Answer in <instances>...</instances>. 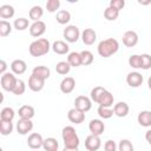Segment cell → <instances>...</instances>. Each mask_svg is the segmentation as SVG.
<instances>
[{
  "mask_svg": "<svg viewBox=\"0 0 151 151\" xmlns=\"http://www.w3.org/2000/svg\"><path fill=\"white\" fill-rule=\"evenodd\" d=\"M91 100L99 104V106L111 107L113 105V94L101 86H96L91 91Z\"/></svg>",
  "mask_w": 151,
  "mask_h": 151,
  "instance_id": "1",
  "label": "cell"
},
{
  "mask_svg": "<svg viewBox=\"0 0 151 151\" xmlns=\"http://www.w3.org/2000/svg\"><path fill=\"white\" fill-rule=\"evenodd\" d=\"M118 50H119V42L117 39L113 38H107L105 40H101L97 47L98 54L103 58H110L111 55L117 53Z\"/></svg>",
  "mask_w": 151,
  "mask_h": 151,
  "instance_id": "2",
  "label": "cell"
},
{
  "mask_svg": "<svg viewBox=\"0 0 151 151\" xmlns=\"http://www.w3.org/2000/svg\"><path fill=\"white\" fill-rule=\"evenodd\" d=\"M52 48L50 41L45 38H39L34 41H32L28 46V52L32 57H41L50 52Z\"/></svg>",
  "mask_w": 151,
  "mask_h": 151,
  "instance_id": "3",
  "label": "cell"
},
{
  "mask_svg": "<svg viewBox=\"0 0 151 151\" xmlns=\"http://www.w3.org/2000/svg\"><path fill=\"white\" fill-rule=\"evenodd\" d=\"M61 137L64 145L66 147H78L79 146V137L73 126H65L61 131Z\"/></svg>",
  "mask_w": 151,
  "mask_h": 151,
  "instance_id": "4",
  "label": "cell"
},
{
  "mask_svg": "<svg viewBox=\"0 0 151 151\" xmlns=\"http://www.w3.org/2000/svg\"><path fill=\"white\" fill-rule=\"evenodd\" d=\"M63 35L67 42H77L79 40L81 33L76 25H68V26H66V28H64Z\"/></svg>",
  "mask_w": 151,
  "mask_h": 151,
  "instance_id": "5",
  "label": "cell"
},
{
  "mask_svg": "<svg viewBox=\"0 0 151 151\" xmlns=\"http://www.w3.org/2000/svg\"><path fill=\"white\" fill-rule=\"evenodd\" d=\"M17 78L14 76V73H9V72H6L5 74L1 76V79H0V84H1V87L2 90L5 91H8V92H12L15 84H17Z\"/></svg>",
  "mask_w": 151,
  "mask_h": 151,
  "instance_id": "6",
  "label": "cell"
},
{
  "mask_svg": "<svg viewBox=\"0 0 151 151\" xmlns=\"http://www.w3.org/2000/svg\"><path fill=\"white\" fill-rule=\"evenodd\" d=\"M74 107L83 112H87L92 107V100L86 96H78L74 99Z\"/></svg>",
  "mask_w": 151,
  "mask_h": 151,
  "instance_id": "7",
  "label": "cell"
},
{
  "mask_svg": "<svg viewBox=\"0 0 151 151\" xmlns=\"http://www.w3.org/2000/svg\"><path fill=\"white\" fill-rule=\"evenodd\" d=\"M101 146V140L99 136L90 134L85 138V149L87 151H98Z\"/></svg>",
  "mask_w": 151,
  "mask_h": 151,
  "instance_id": "8",
  "label": "cell"
},
{
  "mask_svg": "<svg viewBox=\"0 0 151 151\" xmlns=\"http://www.w3.org/2000/svg\"><path fill=\"white\" fill-rule=\"evenodd\" d=\"M46 32V24L41 20L39 21H34L31 26H29V34L34 38H39L41 37L44 33Z\"/></svg>",
  "mask_w": 151,
  "mask_h": 151,
  "instance_id": "9",
  "label": "cell"
},
{
  "mask_svg": "<svg viewBox=\"0 0 151 151\" xmlns=\"http://www.w3.org/2000/svg\"><path fill=\"white\" fill-rule=\"evenodd\" d=\"M67 118L71 123L73 124H81L84 120H85V112L73 107L71 110H68L67 112Z\"/></svg>",
  "mask_w": 151,
  "mask_h": 151,
  "instance_id": "10",
  "label": "cell"
},
{
  "mask_svg": "<svg viewBox=\"0 0 151 151\" xmlns=\"http://www.w3.org/2000/svg\"><path fill=\"white\" fill-rule=\"evenodd\" d=\"M42 144H44V138H42V136H41L40 133H38V132L31 133V134L28 136V138H27V145H28L31 149H33V150H38L39 147L42 146Z\"/></svg>",
  "mask_w": 151,
  "mask_h": 151,
  "instance_id": "11",
  "label": "cell"
},
{
  "mask_svg": "<svg viewBox=\"0 0 151 151\" xmlns=\"http://www.w3.org/2000/svg\"><path fill=\"white\" fill-rule=\"evenodd\" d=\"M45 86V80L34 76V74H31V77L28 78V87L31 91L33 92H39L44 88Z\"/></svg>",
  "mask_w": 151,
  "mask_h": 151,
  "instance_id": "12",
  "label": "cell"
},
{
  "mask_svg": "<svg viewBox=\"0 0 151 151\" xmlns=\"http://www.w3.org/2000/svg\"><path fill=\"white\" fill-rule=\"evenodd\" d=\"M33 130V123L31 119H19L17 123V131L19 134H27Z\"/></svg>",
  "mask_w": 151,
  "mask_h": 151,
  "instance_id": "13",
  "label": "cell"
},
{
  "mask_svg": "<svg viewBox=\"0 0 151 151\" xmlns=\"http://www.w3.org/2000/svg\"><path fill=\"white\" fill-rule=\"evenodd\" d=\"M143 76L139 72H130L126 76V83L130 87H139L143 84Z\"/></svg>",
  "mask_w": 151,
  "mask_h": 151,
  "instance_id": "14",
  "label": "cell"
},
{
  "mask_svg": "<svg viewBox=\"0 0 151 151\" xmlns=\"http://www.w3.org/2000/svg\"><path fill=\"white\" fill-rule=\"evenodd\" d=\"M123 44L126 47H133L138 44V34L134 31H126L123 34Z\"/></svg>",
  "mask_w": 151,
  "mask_h": 151,
  "instance_id": "15",
  "label": "cell"
},
{
  "mask_svg": "<svg viewBox=\"0 0 151 151\" xmlns=\"http://www.w3.org/2000/svg\"><path fill=\"white\" fill-rule=\"evenodd\" d=\"M88 130H90L91 134L100 136V134H103V132L105 130V125L100 119H92L88 124Z\"/></svg>",
  "mask_w": 151,
  "mask_h": 151,
  "instance_id": "16",
  "label": "cell"
},
{
  "mask_svg": "<svg viewBox=\"0 0 151 151\" xmlns=\"http://www.w3.org/2000/svg\"><path fill=\"white\" fill-rule=\"evenodd\" d=\"M80 38H81V40H83V42H84L85 45H88V46H90V45H93L94 41L97 40V33H96V31L92 29V28H85V29L81 32Z\"/></svg>",
  "mask_w": 151,
  "mask_h": 151,
  "instance_id": "17",
  "label": "cell"
},
{
  "mask_svg": "<svg viewBox=\"0 0 151 151\" xmlns=\"http://www.w3.org/2000/svg\"><path fill=\"white\" fill-rule=\"evenodd\" d=\"M76 87V80L72 77H65L60 83V91L65 94L71 93Z\"/></svg>",
  "mask_w": 151,
  "mask_h": 151,
  "instance_id": "18",
  "label": "cell"
},
{
  "mask_svg": "<svg viewBox=\"0 0 151 151\" xmlns=\"http://www.w3.org/2000/svg\"><path fill=\"white\" fill-rule=\"evenodd\" d=\"M11 70H12V72H13L14 74L20 76V74H24V73L26 72L27 65H26V63H25L24 60H21V59H15V60H13V61L11 63Z\"/></svg>",
  "mask_w": 151,
  "mask_h": 151,
  "instance_id": "19",
  "label": "cell"
},
{
  "mask_svg": "<svg viewBox=\"0 0 151 151\" xmlns=\"http://www.w3.org/2000/svg\"><path fill=\"white\" fill-rule=\"evenodd\" d=\"M129 111H130V107L125 101H118L113 106V113L119 118L126 117L129 114Z\"/></svg>",
  "mask_w": 151,
  "mask_h": 151,
  "instance_id": "20",
  "label": "cell"
},
{
  "mask_svg": "<svg viewBox=\"0 0 151 151\" xmlns=\"http://www.w3.org/2000/svg\"><path fill=\"white\" fill-rule=\"evenodd\" d=\"M20 119H32L34 117V107L31 105H22L18 110Z\"/></svg>",
  "mask_w": 151,
  "mask_h": 151,
  "instance_id": "21",
  "label": "cell"
},
{
  "mask_svg": "<svg viewBox=\"0 0 151 151\" xmlns=\"http://www.w3.org/2000/svg\"><path fill=\"white\" fill-rule=\"evenodd\" d=\"M137 120H138V124L140 126H144V127L151 126V111H146V110L140 111L138 113Z\"/></svg>",
  "mask_w": 151,
  "mask_h": 151,
  "instance_id": "22",
  "label": "cell"
},
{
  "mask_svg": "<svg viewBox=\"0 0 151 151\" xmlns=\"http://www.w3.org/2000/svg\"><path fill=\"white\" fill-rule=\"evenodd\" d=\"M52 50L57 54H66V53H68L70 46L67 45V42H65L63 40H57L52 44Z\"/></svg>",
  "mask_w": 151,
  "mask_h": 151,
  "instance_id": "23",
  "label": "cell"
},
{
  "mask_svg": "<svg viewBox=\"0 0 151 151\" xmlns=\"http://www.w3.org/2000/svg\"><path fill=\"white\" fill-rule=\"evenodd\" d=\"M32 74H34V76H37V77L46 80L51 76V70L48 67H46V66H35L32 70Z\"/></svg>",
  "mask_w": 151,
  "mask_h": 151,
  "instance_id": "24",
  "label": "cell"
},
{
  "mask_svg": "<svg viewBox=\"0 0 151 151\" xmlns=\"http://www.w3.org/2000/svg\"><path fill=\"white\" fill-rule=\"evenodd\" d=\"M42 147L45 151H58V147H59V143L55 138L53 137H48L46 139H44V144H42Z\"/></svg>",
  "mask_w": 151,
  "mask_h": 151,
  "instance_id": "25",
  "label": "cell"
},
{
  "mask_svg": "<svg viewBox=\"0 0 151 151\" xmlns=\"http://www.w3.org/2000/svg\"><path fill=\"white\" fill-rule=\"evenodd\" d=\"M55 20L60 25H66L71 20V13L68 11H66V9H60V11L57 12Z\"/></svg>",
  "mask_w": 151,
  "mask_h": 151,
  "instance_id": "26",
  "label": "cell"
},
{
  "mask_svg": "<svg viewBox=\"0 0 151 151\" xmlns=\"http://www.w3.org/2000/svg\"><path fill=\"white\" fill-rule=\"evenodd\" d=\"M14 15V7L11 5H2L0 6V18L2 20L11 19Z\"/></svg>",
  "mask_w": 151,
  "mask_h": 151,
  "instance_id": "27",
  "label": "cell"
},
{
  "mask_svg": "<svg viewBox=\"0 0 151 151\" xmlns=\"http://www.w3.org/2000/svg\"><path fill=\"white\" fill-rule=\"evenodd\" d=\"M28 15H29V19L33 20V22H34V21H39V20L41 19V17L44 15V9H42L41 6H38V5H37V6H33V7L29 9Z\"/></svg>",
  "mask_w": 151,
  "mask_h": 151,
  "instance_id": "28",
  "label": "cell"
},
{
  "mask_svg": "<svg viewBox=\"0 0 151 151\" xmlns=\"http://www.w3.org/2000/svg\"><path fill=\"white\" fill-rule=\"evenodd\" d=\"M67 63L71 65V67H79L81 65V57L78 52H71L67 57Z\"/></svg>",
  "mask_w": 151,
  "mask_h": 151,
  "instance_id": "29",
  "label": "cell"
},
{
  "mask_svg": "<svg viewBox=\"0 0 151 151\" xmlns=\"http://www.w3.org/2000/svg\"><path fill=\"white\" fill-rule=\"evenodd\" d=\"M15 117V112L12 107H4L0 112V120H6V122H12Z\"/></svg>",
  "mask_w": 151,
  "mask_h": 151,
  "instance_id": "30",
  "label": "cell"
},
{
  "mask_svg": "<svg viewBox=\"0 0 151 151\" xmlns=\"http://www.w3.org/2000/svg\"><path fill=\"white\" fill-rule=\"evenodd\" d=\"M80 57H81V65L84 66H88L93 63L94 60V57H93V53L91 51H87V50H84L80 52Z\"/></svg>",
  "mask_w": 151,
  "mask_h": 151,
  "instance_id": "31",
  "label": "cell"
},
{
  "mask_svg": "<svg viewBox=\"0 0 151 151\" xmlns=\"http://www.w3.org/2000/svg\"><path fill=\"white\" fill-rule=\"evenodd\" d=\"M13 131V123L12 122H6V120H0V133L2 136H8Z\"/></svg>",
  "mask_w": 151,
  "mask_h": 151,
  "instance_id": "32",
  "label": "cell"
},
{
  "mask_svg": "<svg viewBox=\"0 0 151 151\" xmlns=\"http://www.w3.org/2000/svg\"><path fill=\"white\" fill-rule=\"evenodd\" d=\"M12 32V25L7 20H0V37L5 38Z\"/></svg>",
  "mask_w": 151,
  "mask_h": 151,
  "instance_id": "33",
  "label": "cell"
},
{
  "mask_svg": "<svg viewBox=\"0 0 151 151\" xmlns=\"http://www.w3.org/2000/svg\"><path fill=\"white\" fill-rule=\"evenodd\" d=\"M55 71H57V73H59L61 76H66L71 71V65L67 61H59L55 65Z\"/></svg>",
  "mask_w": 151,
  "mask_h": 151,
  "instance_id": "34",
  "label": "cell"
},
{
  "mask_svg": "<svg viewBox=\"0 0 151 151\" xmlns=\"http://www.w3.org/2000/svg\"><path fill=\"white\" fill-rule=\"evenodd\" d=\"M28 25H29L28 19H26V18H18L13 22V27L18 31H25L28 27Z\"/></svg>",
  "mask_w": 151,
  "mask_h": 151,
  "instance_id": "35",
  "label": "cell"
},
{
  "mask_svg": "<svg viewBox=\"0 0 151 151\" xmlns=\"http://www.w3.org/2000/svg\"><path fill=\"white\" fill-rule=\"evenodd\" d=\"M97 112H98L99 117L103 118V119H109V118H111L114 114L113 113V109H111V107H104V106H99L98 110H97Z\"/></svg>",
  "mask_w": 151,
  "mask_h": 151,
  "instance_id": "36",
  "label": "cell"
},
{
  "mask_svg": "<svg viewBox=\"0 0 151 151\" xmlns=\"http://www.w3.org/2000/svg\"><path fill=\"white\" fill-rule=\"evenodd\" d=\"M118 17H119V12L113 9V8H111L110 6L104 11V18L106 20H109V21H114V20H117Z\"/></svg>",
  "mask_w": 151,
  "mask_h": 151,
  "instance_id": "37",
  "label": "cell"
},
{
  "mask_svg": "<svg viewBox=\"0 0 151 151\" xmlns=\"http://www.w3.org/2000/svg\"><path fill=\"white\" fill-rule=\"evenodd\" d=\"M129 65L136 70L142 68V57L139 54H132L129 58Z\"/></svg>",
  "mask_w": 151,
  "mask_h": 151,
  "instance_id": "38",
  "label": "cell"
},
{
  "mask_svg": "<svg viewBox=\"0 0 151 151\" xmlns=\"http://www.w3.org/2000/svg\"><path fill=\"white\" fill-rule=\"evenodd\" d=\"M25 91H26L25 81H24V80H21V79H18V80H17V84H15V86H14L13 91H12V93H13V94H15V96H21V94H24V93H25Z\"/></svg>",
  "mask_w": 151,
  "mask_h": 151,
  "instance_id": "39",
  "label": "cell"
},
{
  "mask_svg": "<svg viewBox=\"0 0 151 151\" xmlns=\"http://www.w3.org/2000/svg\"><path fill=\"white\" fill-rule=\"evenodd\" d=\"M118 150L119 151H134V147H133L132 143L129 139H122L119 142Z\"/></svg>",
  "mask_w": 151,
  "mask_h": 151,
  "instance_id": "40",
  "label": "cell"
},
{
  "mask_svg": "<svg viewBox=\"0 0 151 151\" xmlns=\"http://www.w3.org/2000/svg\"><path fill=\"white\" fill-rule=\"evenodd\" d=\"M59 7H60V1L59 0H48L46 2V9L50 13L57 12V9H59Z\"/></svg>",
  "mask_w": 151,
  "mask_h": 151,
  "instance_id": "41",
  "label": "cell"
},
{
  "mask_svg": "<svg viewBox=\"0 0 151 151\" xmlns=\"http://www.w3.org/2000/svg\"><path fill=\"white\" fill-rule=\"evenodd\" d=\"M142 68L143 70H149L151 68V55L150 54H142Z\"/></svg>",
  "mask_w": 151,
  "mask_h": 151,
  "instance_id": "42",
  "label": "cell"
},
{
  "mask_svg": "<svg viewBox=\"0 0 151 151\" xmlns=\"http://www.w3.org/2000/svg\"><path fill=\"white\" fill-rule=\"evenodd\" d=\"M109 6L113 9H116V11L120 12V9H123L124 6H125V1L124 0H111Z\"/></svg>",
  "mask_w": 151,
  "mask_h": 151,
  "instance_id": "43",
  "label": "cell"
},
{
  "mask_svg": "<svg viewBox=\"0 0 151 151\" xmlns=\"http://www.w3.org/2000/svg\"><path fill=\"white\" fill-rule=\"evenodd\" d=\"M104 150L105 151H117V144L112 139H109L104 144Z\"/></svg>",
  "mask_w": 151,
  "mask_h": 151,
  "instance_id": "44",
  "label": "cell"
},
{
  "mask_svg": "<svg viewBox=\"0 0 151 151\" xmlns=\"http://www.w3.org/2000/svg\"><path fill=\"white\" fill-rule=\"evenodd\" d=\"M6 68H7V64L5 60H0V73L1 76L6 73Z\"/></svg>",
  "mask_w": 151,
  "mask_h": 151,
  "instance_id": "45",
  "label": "cell"
},
{
  "mask_svg": "<svg viewBox=\"0 0 151 151\" xmlns=\"http://www.w3.org/2000/svg\"><path fill=\"white\" fill-rule=\"evenodd\" d=\"M145 139H146V142L149 143V145L151 146V130H147V131H146V133H145Z\"/></svg>",
  "mask_w": 151,
  "mask_h": 151,
  "instance_id": "46",
  "label": "cell"
},
{
  "mask_svg": "<svg viewBox=\"0 0 151 151\" xmlns=\"http://www.w3.org/2000/svg\"><path fill=\"white\" fill-rule=\"evenodd\" d=\"M63 151H79V150H78V147H66V146H64Z\"/></svg>",
  "mask_w": 151,
  "mask_h": 151,
  "instance_id": "47",
  "label": "cell"
},
{
  "mask_svg": "<svg viewBox=\"0 0 151 151\" xmlns=\"http://www.w3.org/2000/svg\"><path fill=\"white\" fill-rule=\"evenodd\" d=\"M147 86H149V88L151 90V76H150L149 79H147Z\"/></svg>",
  "mask_w": 151,
  "mask_h": 151,
  "instance_id": "48",
  "label": "cell"
},
{
  "mask_svg": "<svg viewBox=\"0 0 151 151\" xmlns=\"http://www.w3.org/2000/svg\"><path fill=\"white\" fill-rule=\"evenodd\" d=\"M140 5H147V4H151V0L150 1H145V2H143V1H138Z\"/></svg>",
  "mask_w": 151,
  "mask_h": 151,
  "instance_id": "49",
  "label": "cell"
}]
</instances>
